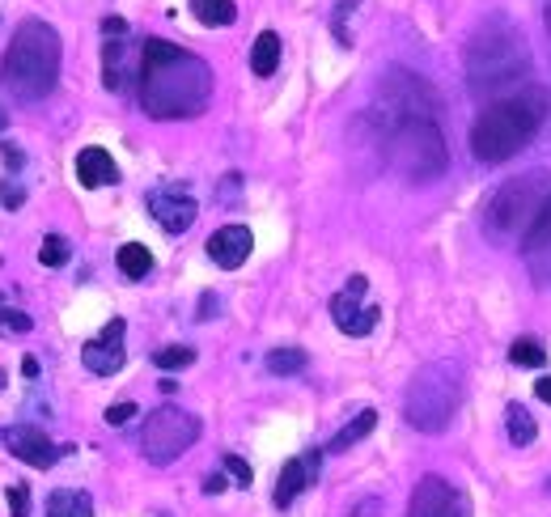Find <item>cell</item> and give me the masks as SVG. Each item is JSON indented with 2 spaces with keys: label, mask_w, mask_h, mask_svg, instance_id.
Masks as SVG:
<instances>
[{
  "label": "cell",
  "mask_w": 551,
  "mask_h": 517,
  "mask_svg": "<svg viewBox=\"0 0 551 517\" xmlns=\"http://www.w3.org/2000/svg\"><path fill=\"white\" fill-rule=\"evenodd\" d=\"M522 251H526L530 272H535L539 280H551V200L539 212V221L530 225V234L522 238Z\"/></svg>",
  "instance_id": "obj_15"
},
{
  "label": "cell",
  "mask_w": 551,
  "mask_h": 517,
  "mask_svg": "<svg viewBox=\"0 0 551 517\" xmlns=\"http://www.w3.org/2000/svg\"><path fill=\"white\" fill-rule=\"evenodd\" d=\"M505 433H509L513 445H530L539 437V424H535V416H530L522 403H509L505 407Z\"/></svg>",
  "instance_id": "obj_22"
},
{
  "label": "cell",
  "mask_w": 551,
  "mask_h": 517,
  "mask_svg": "<svg viewBox=\"0 0 551 517\" xmlns=\"http://www.w3.org/2000/svg\"><path fill=\"white\" fill-rule=\"evenodd\" d=\"M530 73V51L522 47V34L509 22H488L467 47V81L471 94L488 98L492 89H505Z\"/></svg>",
  "instance_id": "obj_4"
},
{
  "label": "cell",
  "mask_w": 551,
  "mask_h": 517,
  "mask_svg": "<svg viewBox=\"0 0 551 517\" xmlns=\"http://www.w3.org/2000/svg\"><path fill=\"white\" fill-rule=\"evenodd\" d=\"M5 501H9V513H13V517H26V513H30V492H26L22 484H13V488L5 492Z\"/></svg>",
  "instance_id": "obj_31"
},
{
  "label": "cell",
  "mask_w": 551,
  "mask_h": 517,
  "mask_svg": "<svg viewBox=\"0 0 551 517\" xmlns=\"http://www.w3.org/2000/svg\"><path fill=\"white\" fill-rule=\"evenodd\" d=\"M212 310H217V297L204 293V301H200V318H212Z\"/></svg>",
  "instance_id": "obj_37"
},
{
  "label": "cell",
  "mask_w": 551,
  "mask_h": 517,
  "mask_svg": "<svg viewBox=\"0 0 551 517\" xmlns=\"http://www.w3.org/2000/svg\"><path fill=\"white\" fill-rule=\"evenodd\" d=\"M407 517H467V496L454 484H446L441 475H424L412 492Z\"/></svg>",
  "instance_id": "obj_8"
},
{
  "label": "cell",
  "mask_w": 551,
  "mask_h": 517,
  "mask_svg": "<svg viewBox=\"0 0 551 517\" xmlns=\"http://www.w3.org/2000/svg\"><path fill=\"white\" fill-rule=\"evenodd\" d=\"M251 246H255V238L246 225H221L217 234L208 238V259L217 267H225V272H234V267H242L251 259Z\"/></svg>",
  "instance_id": "obj_14"
},
{
  "label": "cell",
  "mask_w": 551,
  "mask_h": 517,
  "mask_svg": "<svg viewBox=\"0 0 551 517\" xmlns=\"http://www.w3.org/2000/svg\"><path fill=\"white\" fill-rule=\"evenodd\" d=\"M132 416H136V403H111V407H106V424H111V429L132 424Z\"/></svg>",
  "instance_id": "obj_30"
},
{
  "label": "cell",
  "mask_w": 551,
  "mask_h": 517,
  "mask_svg": "<svg viewBox=\"0 0 551 517\" xmlns=\"http://www.w3.org/2000/svg\"><path fill=\"white\" fill-rule=\"evenodd\" d=\"M47 517H94L90 492H81V488L51 492V496H47Z\"/></svg>",
  "instance_id": "obj_18"
},
{
  "label": "cell",
  "mask_w": 551,
  "mask_h": 517,
  "mask_svg": "<svg viewBox=\"0 0 551 517\" xmlns=\"http://www.w3.org/2000/svg\"><path fill=\"white\" fill-rule=\"evenodd\" d=\"M509 361H513V365H522V369H539V365L547 361V352H543L539 340H518V344L509 348Z\"/></svg>",
  "instance_id": "obj_25"
},
{
  "label": "cell",
  "mask_w": 551,
  "mask_h": 517,
  "mask_svg": "<svg viewBox=\"0 0 551 517\" xmlns=\"http://www.w3.org/2000/svg\"><path fill=\"white\" fill-rule=\"evenodd\" d=\"M0 153H5V162H9V166H22V153H17L13 145H0Z\"/></svg>",
  "instance_id": "obj_38"
},
{
  "label": "cell",
  "mask_w": 551,
  "mask_h": 517,
  "mask_svg": "<svg viewBox=\"0 0 551 517\" xmlns=\"http://www.w3.org/2000/svg\"><path fill=\"white\" fill-rule=\"evenodd\" d=\"M458 403H462V369L454 361H433L407 386L403 416L416 433H446L458 416Z\"/></svg>",
  "instance_id": "obj_5"
},
{
  "label": "cell",
  "mask_w": 551,
  "mask_h": 517,
  "mask_svg": "<svg viewBox=\"0 0 551 517\" xmlns=\"http://www.w3.org/2000/svg\"><path fill=\"white\" fill-rule=\"evenodd\" d=\"M81 361L90 373H98V378H111V373L123 369V361H128V352H123V318H111L94 340H85Z\"/></svg>",
  "instance_id": "obj_11"
},
{
  "label": "cell",
  "mask_w": 551,
  "mask_h": 517,
  "mask_svg": "<svg viewBox=\"0 0 551 517\" xmlns=\"http://www.w3.org/2000/svg\"><path fill=\"white\" fill-rule=\"evenodd\" d=\"M204 492H208V496L225 492V475H208V479H204Z\"/></svg>",
  "instance_id": "obj_34"
},
{
  "label": "cell",
  "mask_w": 551,
  "mask_h": 517,
  "mask_svg": "<svg viewBox=\"0 0 551 517\" xmlns=\"http://www.w3.org/2000/svg\"><path fill=\"white\" fill-rule=\"evenodd\" d=\"M547 34H551V9H547Z\"/></svg>",
  "instance_id": "obj_40"
},
{
  "label": "cell",
  "mask_w": 551,
  "mask_h": 517,
  "mask_svg": "<svg viewBox=\"0 0 551 517\" xmlns=\"http://www.w3.org/2000/svg\"><path fill=\"white\" fill-rule=\"evenodd\" d=\"M195 441H200V416L183 412V407H170V403L149 412L145 429H140V450H145V458L153 467H170V462L183 458Z\"/></svg>",
  "instance_id": "obj_7"
},
{
  "label": "cell",
  "mask_w": 551,
  "mask_h": 517,
  "mask_svg": "<svg viewBox=\"0 0 551 517\" xmlns=\"http://www.w3.org/2000/svg\"><path fill=\"white\" fill-rule=\"evenodd\" d=\"M191 13L200 26H234L238 22V5L234 0H191Z\"/></svg>",
  "instance_id": "obj_21"
},
{
  "label": "cell",
  "mask_w": 551,
  "mask_h": 517,
  "mask_svg": "<svg viewBox=\"0 0 551 517\" xmlns=\"http://www.w3.org/2000/svg\"><path fill=\"white\" fill-rule=\"evenodd\" d=\"M22 373H26V378H39V361H34V356H26V361H22Z\"/></svg>",
  "instance_id": "obj_39"
},
{
  "label": "cell",
  "mask_w": 551,
  "mask_h": 517,
  "mask_svg": "<svg viewBox=\"0 0 551 517\" xmlns=\"http://www.w3.org/2000/svg\"><path fill=\"white\" fill-rule=\"evenodd\" d=\"M369 293V280L365 276H352L344 293L331 297V318L335 327H340L344 335H369L373 327H378V306H361V297Z\"/></svg>",
  "instance_id": "obj_9"
},
{
  "label": "cell",
  "mask_w": 551,
  "mask_h": 517,
  "mask_svg": "<svg viewBox=\"0 0 551 517\" xmlns=\"http://www.w3.org/2000/svg\"><path fill=\"white\" fill-rule=\"evenodd\" d=\"M0 204H5V208H22L26 204V191L5 178V183H0Z\"/></svg>",
  "instance_id": "obj_33"
},
{
  "label": "cell",
  "mask_w": 551,
  "mask_h": 517,
  "mask_svg": "<svg viewBox=\"0 0 551 517\" xmlns=\"http://www.w3.org/2000/svg\"><path fill=\"white\" fill-rule=\"evenodd\" d=\"M280 68V34L276 30H263L259 39L251 43V73L255 77H272Z\"/></svg>",
  "instance_id": "obj_20"
},
{
  "label": "cell",
  "mask_w": 551,
  "mask_h": 517,
  "mask_svg": "<svg viewBox=\"0 0 551 517\" xmlns=\"http://www.w3.org/2000/svg\"><path fill=\"white\" fill-rule=\"evenodd\" d=\"M357 9H361V0H340V5H335L331 30H335V39H340V47H352V30H348V17H357Z\"/></svg>",
  "instance_id": "obj_27"
},
{
  "label": "cell",
  "mask_w": 551,
  "mask_h": 517,
  "mask_svg": "<svg viewBox=\"0 0 551 517\" xmlns=\"http://www.w3.org/2000/svg\"><path fill=\"white\" fill-rule=\"evenodd\" d=\"M5 445H9V454H13L17 462H26V467H39V471H47L51 462L64 454V450H56V445L47 441L43 429H34V424H13V429L5 433Z\"/></svg>",
  "instance_id": "obj_12"
},
{
  "label": "cell",
  "mask_w": 551,
  "mask_h": 517,
  "mask_svg": "<svg viewBox=\"0 0 551 517\" xmlns=\"http://www.w3.org/2000/svg\"><path fill=\"white\" fill-rule=\"evenodd\" d=\"M102 81H106V89H119L128 85V43L123 39H111L102 47Z\"/></svg>",
  "instance_id": "obj_19"
},
{
  "label": "cell",
  "mask_w": 551,
  "mask_h": 517,
  "mask_svg": "<svg viewBox=\"0 0 551 517\" xmlns=\"http://www.w3.org/2000/svg\"><path fill=\"white\" fill-rule=\"evenodd\" d=\"M102 30H106V34H128V26H123L119 17H106V22H102Z\"/></svg>",
  "instance_id": "obj_36"
},
{
  "label": "cell",
  "mask_w": 551,
  "mask_h": 517,
  "mask_svg": "<svg viewBox=\"0 0 551 517\" xmlns=\"http://www.w3.org/2000/svg\"><path fill=\"white\" fill-rule=\"evenodd\" d=\"M77 178H81V187H111V183H119V166H115V157L106 153V149H98V145H90V149H81L77 153Z\"/></svg>",
  "instance_id": "obj_16"
},
{
  "label": "cell",
  "mask_w": 551,
  "mask_h": 517,
  "mask_svg": "<svg viewBox=\"0 0 551 517\" xmlns=\"http://www.w3.org/2000/svg\"><path fill=\"white\" fill-rule=\"evenodd\" d=\"M0 128H5V111H0Z\"/></svg>",
  "instance_id": "obj_41"
},
{
  "label": "cell",
  "mask_w": 551,
  "mask_h": 517,
  "mask_svg": "<svg viewBox=\"0 0 551 517\" xmlns=\"http://www.w3.org/2000/svg\"><path fill=\"white\" fill-rule=\"evenodd\" d=\"M39 263H43V267H64V263H68V238L47 234L43 246H39Z\"/></svg>",
  "instance_id": "obj_28"
},
{
  "label": "cell",
  "mask_w": 551,
  "mask_h": 517,
  "mask_svg": "<svg viewBox=\"0 0 551 517\" xmlns=\"http://www.w3.org/2000/svg\"><path fill=\"white\" fill-rule=\"evenodd\" d=\"M310 365V356L301 348H272L268 352V373H276V378H293V373H301Z\"/></svg>",
  "instance_id": "obj_24"
},
{
  "label": "cell",
  "mask_w": 551,
  "mask_h": 517,
  "mask_svg": "<svg viewBox=\"0 0 551 517\" xmlns=\"http://www.w3.org/2000/svg\"><path fill=\"white\" fill-rule=\"evenodd\" d=\"M140 111L149 119H191L212 98V68L166 39L140 47Z\"/></svg>",
  "instance_id": "obj_1"
},
{
  "label": "cell",
  "mask_w": 551,
  "mask_h": 517,
  "mask_svg": "<svg viewBox=\"0 0 551 517\" xmlns=\"http://www.w3.org/2000/svg\"><path fill=\"white\" fill-rule=\"evenodd\" d=\"M195 361V348H187V344H170V348H157L153 352V365L157 369H187Z\"/></svg>",
  "instance_id": "obj_26"
},
{
  "label": "cell",
  "mask_w": 551,
  "mask_h": 517,
  "mask_svg": "<svg viewBox=\"0 0 551 517\" xmlns=\"http://www.w3.org/2000/svg\"><path fill=\"white\" fill-rule=\"evenodd\" d=\"M318 467H323V450H310V454H301V458H289V462H284V471H280V479H276L272 501L280 509H289L297 496L318 479Z\"/></svg>",
  "instance_id": "obj_13"
},
{
  "label": "cell",
  "mask_w": 551,
  "mask_h": 517,
  "mask_svg": "<svg viewBox=\"0 0 551 517\" xmlns=\"http://www.w3.org/2000/svg\"><path fill=\"white\" fill-rule=\"evenodd\" d=\"M547 111H551V94L543 85H526L518 94L492 102L471 128V153L488 166L509 162V157H518L539 136Z\"/></svg>",
  "instance_id": "obj_2"
},
{
  "label": "cell",
  "mask_w": 551,
  "mask_h": 517,
  "mask_svg": "<svg viewBox=\"0 0 551 517\" xmlns=\"http://www.w3.org/2000/svg\"><path fill=\"white\" fill-rule=\"evenodd\" d=\"M547 200H551V174L547 170H530V174L509 178V183L488 200V212H484L488 238H496V242L526 238L530 225L539 221V212L547 208Z\"/></svg>",
  "instance_id": "obj_6"
},
{
  "label": "cell",
  "mask_w": 551,
  "mask_h": 517,
  "mask_svg": "<svg viewBox=\"0 0 551 517\" xmlns=\"http://www.w3.org/2000/svg\"><path fill=\"white\" fill-rule=\"evenodd\" d=\"M149 217L166 229V234H187V229L195 225V217H200V208H195L191 191H183L179 183L174 187H157L149 191Z\"/></svg>",
  "instance_id": "obj_10"
},
{
  "label": "cell",
  "mask_w": 551,
  "mask_h": 517,
  "mask_svg": "<svg viewBox=\"0 0 551 517\" xmlns=\"http://www.w3.org/2000/svg\"><path fill=\"white\" fill-rule=\"evenodd\" d=\"M225 471H229V475H234V479H238V484H242V488H251V467H246V462H242L238 454H225Z\"/></svg>",
  "instance_id": "obj_32"
},
{
  "label": "cell",
  "mask_w": 551,
  "mask_h": 517,
  "mask_svg": "<svg viewBox=\"0 0 551 517\" xmlns=\"http://www.w3.org/2000/svg\"><path fill=\"white\" fill-rule=\"evenodd\" d=\"M60 60H64V47H60L56 26L30 17V22L13 30L5 64H0V81L22 102H43L60 81Z\"/></svg>",
  "instance_id": "obj_3"
},
{
  "label": "cell",
  "mask_w": 551,
  "mask_h": 517,
  "mask_svg": "<svg viewBox=\"0 0 551 517\" xmlns=\"http://www.w3.org/2000/svg\"><path fill=\"white\" fill-rule=\"evenodd\" d=\"M535 395H539V399H543V403L551 407V373H547L543 382H535Z\"/></svg>",
  "instance_id": "obj_35"
},
{
  "label": "cell",
  "mask_w": 551,
  "mask_h": 517,
  "mask_svg": "<svg viewBox=\"0 0 551 517\" xmlns=\"http://www.w3.org/2000/svg\"><path fill=\"white\" fill-rule=\"evenodd\" d=\"M373 424H378V412L373 407H365V412H357L340 433H335L331 441H327V454H344V450H352L357 441H365L369 433H373Z\"/></svg>",
  "instance_id": "obj_17"
},
{
  "label": "cell",
  "mask_w": 551,
  "mask_h": 517,
  "mask_svg": "<svg viewBox=\"0 0 551 517\" xmlns=\"http://www.w3.org/2000/svg\"><path fill=\"white\" fill-rule=\"evenodd\" d=\"M119 272L128 276V280H145L153 272V255H149V246H140V242H128V246H119Z\"/></svg>",
  "instance_id": "obj_23"
},
{
  "label": "cell",
  "mask_w": 551,
  "mask_h": 517,
  "mask_svg": "<svg viewBox=\"0 0 551 517\" xmlns=\"http://www.w3.org/2000/svg\"><path fill=\"white\" fill-rule=\"evenodd\" d=\"M9 331L26 335V331H30V318H26L22 310H0V335H9Z\"/></svg>",
  "instance_id": "obj_29"
}]
</instances>
